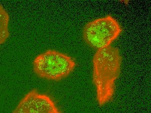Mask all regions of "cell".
<instances>
[{
    "mask_svg": "<svg viewBox=\"0 0 151 113\" xmlns=\"http://www.w3.org/2000/svg\"><path fill=\"white\" fill-rule=\"evenodd\" d=\"M122 57L119 50L110 45L98 49L93 59V82L100 106L113 99L116 81L121 73Z\"/></svg>",
    "mask_w": 151,
    "mask_h": 113,
    "instance_id": "6da1fadb",
    "label": "cell"
},
{
    "mask_svg": "<svg viewBox=\"0 0 151 113\" xmlns=\"http://www.w3.org/2000/svg\"><path fill=\"white\" fill-rule=\"evenodd\" d=\"M76 65L71 57L52 50L38 55L33 62V71L38 77L56 81L67 78L73 72Z\"/></svg>",
    "mask_w": 151,
    "mask_h": 113,
    "instance_id": "7a4b0ae2",
    "label": "cell"
},
{
    "mask_svg": "<svg viewBox=\"0 0 151 113\" xmlns=\"http://www.w3.org/2000/svg\"><path fill=\"white\" fill-rule=\"evenodd\" d=\"M122 32L118 22L108 15L86 24L83 31V37L88 45L99 49L110 45Z\"/></svg>",
    "mask_w": 151,
    "mask_h": 113,
    "instance_id": "3957f363",
    "label": "cell"
},
{
    "mask_svg": "<svg viewBox=\"0 0 151 113\" xmlns=\"http://www.w3.org/2000/svg\"><path fill=\"white\" fill-rule=\"evenodd\" d=\"M12 113H62L51 97L33 89L26 94Z\"/></svg>",
    "mask_w": 151,
    "mask_h": 113,
    "instance_id": "277c9868",
    "label": "cell"
},
{
    "mask_svg": "<svg viewBox=\"0 0 151 113\" xmlns=\"http://www.w3.org/2000/svg\"><path fill=\"white\" fill-rule=\"evenodd\" d=\"M9 21L8 12L0 4V45L5 43L10 36Z\"/></svg>",
    "mask_w": 151,
    "mask_h": 113,
    "instance_id": "5b68a950",
    "label": "cell"
}]
</instances>
